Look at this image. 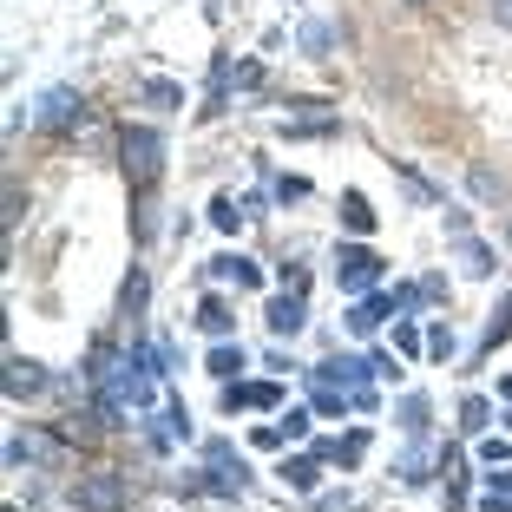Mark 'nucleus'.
I'll list each match as a JSON object with an SVG mask.
<instances>
[{
    "mask_svg": "<svg viewBox=\"0 0 512 512\" xmlns=\"http://www.w3.org/2000/svg\"><path fill=\"white\" fill-rule=\"evenodd\" d=\"M119 165H125V178H132V191H151V184L165 178V132L125 125L119 132Z\"/></svg>",
    "mask_w": 512,
    "mask_h": 512,
    "instance_id": "nucleus-1",
    "label": "nucleus"
},
{
    "mask_svg": "<svg viewBox=\"0 0 512 512\" xmlns=\"http://www.w3.org/2000/svg\"><path fill=\"white\" fill-rule=\"evenodd\" d=\"M381 276H388V263H381L368 243H342V250H335V283H342V296H368V289H381Z\"/></svg>",
    "mask_w": 512,
    "mask_h": 512,
    "instance_id": "nucleus-2",
    "label": "nucleus"
},
{
    "mask_svg": "<svg viewBox=\"0 0 512 512\" xmlns=\"http://www.w3.org/2000/svg\"><path fill=\"white\" fill-rule=\"evenodd\" d=\"M66 499H73L79 512H119V506H132V480L112 473V467H99V473H86V480H73Z\"/></svg>",
    "mask_w": 512,
    "mask_h": 512,
    "instance_id": "nucleus-3",
    "label": "nucleus"
},
{
    "mask_svg": "<svg viewBox=\"0 0 512 512\" xmlns=\"http://www.w3.org/2000/svg\"><path fill=\"white\" fill-rule=\"evenodd\" d=\"M33 125H40V132H79V125H86V99H79L73 86H53L40 106H33Z\"/></svg>",
    "mask_w": 512,
    "mask_h": 512,
    "instance_id": "nucleus-4",
    "label": "nucleus"
},
{
    "mask_svg": "<svg viewBox=\"0 0 512 512\" xmlns=\"http://www.w3.org/2000/svg\"><path fill=\"white\" fill-rule=\"evenodd\" d=\"M53 388V375H46V362H33V355H7V401H33V394Z\"/></svg>",
    "mask_w": 512,
    "mask_h": 512,
    "instance_id": "nucleus-5",
    "label": "nucleus"
},
{
    "mask_svg": "<svg viewBox=\"0 0 512 512\" xmlns=\"http://www.w3.org/2000/svg\"><path fill=\"white\" fill-rule=\"evenodd\" d=\"M237 407H283V388L276 381H224V414Z\"/></svg>",
    "mask_w": 512,
    "mask_h": 512,
    "instance_id": "nucleus-6",
    "label": "nucleus"
},
{
    "mask_svg": "<svg viewBox=\"0 0 512 512\" xmlns=\"http://www.w3.org/2000/svg\"><path fill=\"white\" fill-rule=\"evenodd\" d=\"M394 309H401L394 296H375V289H368V296H355V309H348V329H355V335H375Z\"/></svg>",
    "mask_w": 512,
    "mask_h": 512,
    "instance_id": "nucleus-7",
    "label": "nucleus"
},
{
    "mask_svg": "<svg viewBox=\"0 0 512 512\" xmlns=\"http://www.w3.org/2000/svg\"><path fill=\"white\" fill-rule=\"evenodd\" d=\"M211 283H237V289H256V283H263V270H256L250 256L224 250V256H211Z\"/></svg>",
    "mask_w": 512,
    "mask_h": 512,
    "instance_id": "nucleus-8",
    "label": "nucleus"
},
{
    "mask_svg": "<svg viewBox=\"0 0 512 512\" xmlns=\"http://www.w3.org/2000/svg\"><path fill=\"white\" fill-rule=\"evenodd\" d=\"M302 322H309L302 296H289V289H283V296L270 302V335H276V342H289V335H302Z\"/></svg>",
    "mask_w": 512,
    "mask_h": 512,
    "instance_id": "nucleus-9",
    "label": "nucleus"
},
{
    "mask_svg": "<svg viewBox=\"0 0 512 512\" xmlns=\"http://www.w3.org/2000/svg\"><path fill=\"white\" fill-rule=\"evenodd\" d=\"M197 329L217 335V342H230V335H237V316H230V302H224V296H204V302H197Z\"/></svg>",
    "mask_w": 512,
    "mask_h": 512,
    "instance_id": "nucleus-10",
    "label": "nucleus"
},
{
    "mask_svg": "<svg viewBox=\"0 0 512 512\" xmlns=\"http://www.w3.org/2000/svg\"><path fill=\"white\" fill-rule=\"evenodd\" d=\"M394 421H401V434H414V440H421V434H427V421H434L427 394H401V401H394Z\"/></svg>",
    "mask_w": 512,
    "mask_h": 512,
    "instance_id": "nucleus-11",
    "label": "nucleus"
},
{
    "mask_svg": "<svg viewBox=\"0 0 512 512\" xmlns=\"http://www.w3.org/2000/svg\"><path fill=\"white\" fill-rule=\"evenodd\" d=\"M138 99L158 112H184V86L178 79H138Z\"/></svg>",
    "mask_w": 512,
    "mask_h": 512,
    "instance_id": "nucleus-12",
    "label": "nucleus"
},
{
    "mask_svg": "<svg viewBox=\"0 0 512 512\" xmlns=\"http://www.w3.org/2000/svg\"><path fill=\"white\" fill-rule=\"evenodd\" d=\"M453 256H460V270H467V276H493V270H499L493 250H486L480 237H453Z\"/></svg>",
    "mask_w": 512,
    "mask_h": 512,
    "instance_id": "nucleus-13",
    "label": "nucleus"
},
{
    "mask_svg": "<svg viewBox=\"0 0 512 512\" xmlns=\"http://www.w3.org/2000/svg\"><path fill=\"white\" fill-rule=\"evenodd\" d=\"M204 368H211L217 381H237L243 368H250V355H243V342H217V348H211V362H204Z\"/></svg>",
    "mask_w": 512,
    "mask_h": 512,
    "instance_id": "nucleus-14",
    "label": "nucleus"
},
{
    "mask_svg": "<svg viewBox=\"0 0 512 512\" xmlns=\"http://www.w3.org/2000/svg\"><path fill=\"white\" fill-rule=\"evenodd\" d=\"M145 302H151V276L145 270H132V276H125V283H119V316H145Z\"/></svg>",
    "mask_w": 512,
    "mask_h": 512,
    "instance_id": "nucleus-15",
    "label": "nucleus"
},
{
    "mask_svg": "<svg viewBox=\"0 0 512 512\" xmlns=\"http://www.w3.org/2000/svg\"><path fill=\"white\" fill-rule=\"evenodd\" d=\"M316 467H322V453H296V460H283V486H296V493H316Z\"/></svg>",
    "mask_w": 512,
    "mask_h": 512,
    "instance_id": "nucleus-16",
    "label": "nucleus"
},
{
    "mask_svg": "<svg viewBox=\"0 0 512 512\" xmlns=\"http://www.w3.org/2000/svg\"><path fill=\"white\" fill-rule=\"evenodd\" d=\"M316 453L329 460V467H355L368 453V434H348V440H316Z\"/></svg>",
    "mask_w": 512,
    "mask_h": 512,
    "instance_id": "nucleus-17",
    "label": "nucleus"
},
{
    "mask_svg": "<svg viewBox=\"0 0 512 512\" xmlns=\"http://www.w3.org/2000/svg\"><path fill=\"white\" fill-rule=\"evenodd\" d=\"M342 230H355V237L375 230V204H368L362 191H342Z\"/></svg>",
    "mask_w": 512,
    "mask_h": 512,
    "instance_id": "nucleus-18",
    "label": "nucleus"
},
{
    "mask_svg": "<svg viewBox=\"0 0 512 512\" xmlns=\"http://www.w3.org/2000/svg\"><path fill=\"white\" fill-rule=\"evenodd\" d=\"M486 427H493V401H486V394H467V401H460V434H486Z\"/></svg>",
    "mask_w": 512,
    "mask_h": 512,
    "instance_id": "nucleus-19",
    "label": "nucleus"
},
{
    "mask_svg": "<svg viewBox=\"0 0 512 512\" xmlns=\"http://www.w3.org/2000/svg\"><path fill=\"white\" fill-rule=\"evenodd\" d=\"M467 191L480 197V204H499V197H506V178H499V171H486V165H473L467 171Z\"/></svg>",
    "mask_w": 512,
    "mask_h": 512,
    "instance_id": "nucleus-20",
    "label": "nucleus"
},
{
    "mask_svg": "<svg viewBox=\"0 0 512 512\" xmlns=\"http://www.w3.org/2000/svg\"><path fill=\"white\" fill-rule=\"evenodd\" d=\"M453 348H460L453 322H427V362H453Z\"/></svg>",
    "mask_w": 512,
    "mask_h": 512,
    "instance_id": "nucleus-21",
    "label": "nucleus"
},
{
    "mask_svg": "<svg viewBox=\"0 0 512 512\" xmlns=\"http://www.w3.org/2000/svg\"><path fill=\"white\" fill-rule=\"evenodd\" d=\"M506 335H512V296H506V302H499V309H493V322H486V335H480V348H486V355H493V348H499V342H506Z\"/></svg>",
    "mask_w": 512,
    "mask_h": 512,
    "instance_id": "nucleus-22",
    "label": "nucleus"
},
{
    "mask_svg": "<svg viewBox=\"0 0 512 512\" xmlns=\"http://www.w3.org/2000/svg\"><path fill=\"white\" fill-rule=\"evenodd\" d=\"M394 473H401L407 486H427V480H434V473H427V453H421V447H407V453H401V467H394Z\"/></svg>",
    "mask_w": 512,
    "mask_h": 512,
    "instance_id": "nucleus-23",
    "label": "nucleus"
},
{
    "mask_svg": "<svg viewBox=\"0 0 512 512\" xmlns=\"http://www.w3.org/2000/svg\"><path fill=\"white\" fill-rule=\"evenodd\" d=\"M243 217H250V211H243L237 197H217V204H211V224L217 230H243Z\"/></svg>",
    "mask_w": 512,
    "mask_h": 512,
    "instance_id": "nucleus-24",
    "label": "nucleus"
},
{
    "mask_svg": "<svg viewBox=\"0 0 512 512\" xmlns=\"http://www.w3.org/2000/svg\"><path fill=\"white\" fill-rule=\"evenodd\" d=\"M329 46H335V27H302V53L309 60H329Z\"/></svg>",
    "mask_w": 512,
    "mask_h": 512,
    "instance_id": "nucleus-25",
    "label": "nucleus"
},
{
    "mask_svg": "<svg viewBox=\"0 0 512 512\" xmlns=\"http://www.w3.org/2000/svg\"><path fill=\"white\" fill-rule=\"evenodd\" d=\"M165 434L191 440V407H184V401H171V407H165Z\"/></svg>",
    "mask_w": 512,
    "mask_h": 512,
    "instance_id": "nucleus-26",
    "label": "nucleus"
},
{
    "mask_svg": "<svg viewBox=\"0 0 512 512\" xmlns=\"http://www.w3.org/2000/svg\"><path fill=\"white\" fill-rule=\"evenodd\" d=\"M276 427H283V440H309V407H289Z\"/></svg>",
    "mask_w": 512,
    "mask_h": 512,
    "instance_id": "nucleus-27",
    "label": "nucleus"
},
{
    "mask_svg": "<svg viewBox=\"0 0 512 512\" xmlns=\"http://www.w3.org/2000/svg\"><path fill=\"white\" fill-rule=\"evenodd\" d=\"M394 348H401V355H421V348H427V335L414 329V322H401V329H394Z\"/></svg>",
    "mask_w": 512,
    "mask_h": 512,
    "instance_id": "nucleus-28",
    "label": "nucleus"
},
{
    "mask_svg": "<svg viewBox=\"0 0 512 512\" xmlns=\"http://www.w3.org/2000/svg\"><path fill=\"white\" fill-rule=\"evenodd\" d=\"M368 375L375 381H401V368H394V355H368Z\"/></svg>",
    "mask_w": 512,
    "mask_h": 512,
    "instance_id": "nucleus-29",
    "label": "nucleus"
},
{
    "mask_svg": "<svg viewBox=\"0 0 512 512\" xmlns=\"http://www.w3.org/2000/svg\"><path fill=\"white\" fill-rule=\"evenodd\" d=\"M480 460H486V467H506V460H512V447H506V440H486V447H480Z\"/></svg>",
    "mask_w": 512,
    "mask_h": 512,
    "instance_id": "nucleus-30",
    "label": "nucleus"
},
{
    "mask_svg": "<svg viewBox=\"0 0 512 512\" xmlns=\"http://www.w3.org/2000/svg\"><path fill=\"white\" fill-rule=\"evenodd\" d=\"M467 224H473V217H467V211H460V204H447V237H473V230H467Z\"/></svg>",
    "mask_w": 512,
    "mask_h": 512,
    "instance_id": "nucleus-31",
    "label": "nucleus"
},
{
    "mask_svg": "<svg viewBox=\"0 0 512 512\" xmlns=\"http://www.w3.org/2000/svg\"><path fill=\"white\" fill-rule=\"evenodd\" d=\"M276 197H283V204H296V197H309V184H302V178H276Z\"/></svg>",
    "mask_w": 512,
    "mask_h": 512,
    "instance_id": "nucleus-32",
    "label": "nucleus"
},
{
    "mask_svg": "<svg viewBox=\"0 0 512 512\" xmlns=\"http://www.w3.org/2000/svg\"><path fill=\"white\" fill-rule=\"evenodd\" d=\"M283 289H289V296H302V289H309V270H296V263H283Z\"/></svg>",
    "mask_w": 512,
    "mask_h": 512,
    "instance_id": "nucleus-33",
    "label": "nucleus"
},
{
    "mask_svg": "<svg viewBox=\"0 0 512 512\" xmlns=\"http://www.w3.org/2000/svg\"><path fill=\"white\" fill-rule=\"evenodd\" d=\"M493 20H499V27L512 33V0H493Z\"/></svg>",
    "mask_w": 512,
    "mask_h": 512,
    "instance_id": "nucleus-34",
    "label": "nucleus"
},
{
    "mask_svg": "<svg viewBox=\"0 0 512 512\" xmlns=\"http://www.w3.org/2000/svg\"><path fill=\"white\" fill-rule=\"evenodd\" d=\"M407 7H434V0H407Z\"/></svg>",
    "mask_w": 512,
    "mask_h": 512,
    "instance_id": "nucleus-35",
    "label": "nucleus"
},
{
    "mask_svg": "<svg viewBox=\"0 0 512 512\" xmlns=\"http://www.w3.org/2000/svg\"><path fill=\"white\" fill-rule=\"evenodd\" d=\"M506 243H512V217H506Z\"/></svg>",
    "mask_w": 512,
    "mask_h": 512,
    "instance_id": "nucleus-36",
    "label": "nucleus"
}]
</instances>
